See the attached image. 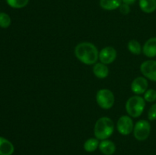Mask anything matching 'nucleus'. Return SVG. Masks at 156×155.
I'll return each instance as SVG.
<instances>
[{
	"label": "nucleus",
	"instance_id": "obj_15",
	"mask_svg": "<svg viewBox=\"0 0 156 155\" xmlns=\"http://www.w3.org/2000/svg\"><path fill=\"white\" fill-rule=\"evenodd\" d=\"M121 4L122 0H100L101 7L108 11L119 9Z\"/></svg>",
	"mask_w": 156,
	"mask_h": 155
},
{
	"label": "nucleus",
	"instance_id": "obj_22",
	"mask_svg": "<svg viewBox=\"0 0 156 155\" xmlns=\"http://www.w3.org/2000/svg\"><path fill=\"white\" fill-rule=\"evenodd\" d=\"M119 9H120V12L123 15H127V14H129L130 12V7H129V5L124 4V3L121 4V5L120 6Z\"/></svg>",
	"mask_w": 156,
	"mask_h": 155
},
{
	"label": "nucleus",
	"instance_id": "obj_10",
	"mask_svg": "<svg viewBox=\"0 0 156 155\" xmlns=\"http://www.w3.org/2000/svg\"><path fill=\"white\" fill-rule=\"evenodd\" d=\"M143 53L149 58L156 56V37H151L148 40L143 47Z\"/></svg>",
	"mask_w": 156,
	"mask_h": 155
},
{
	"label": "nucleus",
	"instance_id": "obj_5",
	"mask_svg": "<svg viewBox=\"0 0 156 155\" xmlns=\"http://www.w3.org/2000/svg\"><path fill=\"white\" fill-rule=\"evenodd\" d=\"M151 132V125L148 121L144 119L140 120L136 123L133 129L134 137L140 141H145L149 138Z\"/></svg>",
	"mask_w": 156,
	"mask_h": 155
},
{
	"label": "nucleus",
	"instance_id": "obj_11",
	"mask_svg": "<svg viewBox=\"0 0 156 155\" xmlns=\"http://www.w3.org/2000/svg\"><path fill=\"white\" fill-rule=\"evenodd\" d=\"M14 151L13 144L6 138L0 137V155H12Z\"/></svg>",
	"mask_w": 156,
	"mask_h": 155
},
{
	"label": "nucleus",
	"instance_id": "obj_20",
	"mask_svg": "<svg viewBox=\"0 0 156 155\" xmlns=\"http://www.w3.org/2000/svg\"><path fill=\"white\" fill-rule=\"evenodd\" d=\"M144 100L149 103H152L156 100V91L154 89H149L145 92Z\"/></svg>",
	"mask_w": 156,
	"mask_h": 155
},
{
	"label": "nucleus",
	"instance_id": "obj_21",
	"mask_svg": "<svg viewBox=\"0 0 156 155\" xmlns=\"http://www.w3.org/2000/svg\"><path fill=\"white\" fill-rule=\"evenodd\" d=\"M148 119L150 121L156 120V103L152 105L148 112Z\"/></svg>",
	"mask_w": 156,
	"mask_h": 155
},
{
	"label": "nucleus",
	"instance_id": "obj_2",
	"mask_svg": "<svg viewBox=\"0 0 156 155\" xmlns=\"http://www.w3.org/2000/svg\"><path fill=\"white\" fill-rule=\"evenodd\" d=\"M114 131V122L108 117H101L94 125V136L98 140H106L112 135Z\"/></svg>",
	"mask_w": 156,
	"mask_h": 155
},
{
	"label": "nucleus",
	"instance_id": "obj_9",
	"mask_svg": "<svg viewBox=\"0 0 156 155\" xmlns=\"http://www.w3.org/2000/svg\"><path fill=\"white\" fill-rule=\"evenodd\" d=\"M149 83L146 78L144 77H137L133 81L131 84V90L134 94L137 95L145 94L147 91Z\"/></svg>",
	"mask_w": 156,
	"mask_h": 155
},
{
	"label": "nucleus",
	"instance_id": "obj_17",
	"mask_svg": "<svg viewBox=\"0 0 156 155\" xmlns=\"http://www.w3.org/2000/svg\"><path fill=\"white\" fill-rule=\"evenodd\" d=\"M128 50L131 53L134 55H140L142 52V47L140 43L135 40H129L127 44Z\"/></svg>",
	"mask_w": 156,
	"mask_h": 155
},
{
	"label": "nucleus",
	"instance_id": "obj_14",
	"mask_svg": "<svg viewBox=\"0 0 156 155\" xmlns=\"http://www.w3.org/2000/svg\"><path fill=\"white\" fill-rule=\"evenodd\" d=\"M140 7L143 12L150 14L156 10V0H140Z\"/></svg>",
	"mask_w": 156,
	"mask_h": 155
},
{
	"label": "nucleus",
	"instance_id": "obj_12",
	"mask_svg": "<svg viewBox=\"0 0 156 155\" xmlns=\"http://www.w3.org/2000/svg\"><path fill=\"white\" fill-rule=\"evenodd\" d=\"M99 150L105 155H113L116 151V145L110 140H103L99 144Z\"/></svg>",
	"mask_w": 156,
	"mask_h": 155
},
{
	"label": "nucleus",
	"instance_id": "obj_1",
	"mask_svg": "<svg viewBox=\"0 0 156 155\" xmlns=\"http://www.w3.org/2000/svg\"><path fill=\"white\" fill-rule=\"evenodd\" d=\"M75 55L80 62L85 65H94L99 58L97 47L89 42H83L78 44L75 48Z\"/></svg>",
	"mask_w": 156,
	"mask_h": 155
},
{
	"label": "nucleus",
	"instance_id": "obj_4",
	"mask_svg": "<svg viewBox=\"0 0 156 155\" xmlns=\"http://www.w3.org/2000/svg\"><path fill=\"white\" fill-rule=\"evenodd\" d=\"M96 100L100 107L104 109H109L114 106L115 97L111 91L108 89L99 90L96 94Z\"/></svg>",
	"mask_w": 156,
	"mask_h": 155
},
{
	"label": "nucleus",
	"instance_id": "obj_13",
	"mask_svg": "<svg viewBox=\"0 0 156 155\" xmlns=\"http://www.w3.org/2000/svg\"><path fill=\"white\" fill-rule=\"evenodd\" d=\"M93 72L94 75L98 78H105L109 74V68L105 64L95 63L93 67Z\"/></svg>",
	"mask_w": 156,
	"mask_h": 155
},
{
	"label": "nucleus",
	"instance_id": "obj_16",
	"mask_svg": "<svg viewBox=\"0 0 156 155\" xmlns=\"http://www.w3.org/2000/svg\"><path fill=\"white\" fill-rule=\"evenodd\" d=\"M99 141L98 139L96 138H91L87 140L84 144V149L87 152H94L97 150L98 147H99Z\"/></svg>",
	"mask_w": 156,
	"mask_h": 155
},
{
	"label": "nucleus",
	"instance_id": "obj_23",
	"mask_svg": "<svg viewBox=\"0 0 156 155\" xmlns=\"http://www.w3.org/2000/svg\"><path fill=\"white\" fill-rule=\"evenodd\" d=\"M136 0H122V2L124 3V4L128 5H130L134 4L136 2Z\"/></svg>",
	"mask_w": 156,
	"mask_h": 155
},
{
	"label": "nucleus",
	"instance_id": "obj_3",
	"mask_svg": "<svg viewBox=\"0 0 156 155\" xmlns=\"http://www.w3.org/2000/svg\"><path fill=\"white\" fill-rule=\"evenodd\" d=\"M146 106V100L140 96H133L126 103V110L130 116L137 118L143 112Z\"/></svg>",
	"mask_w": 156,
	"mask_h": 155
},
{
	"label": "nucleus",
	"instance_id": "obj_18",
	"mask_svg": "<svg viewBox=\"0 0 156 155\" xmlns=\"http://www.w3.org/2000/svg\"><path fill=\"white\" fill-rule=\"evenodd\" d=\"M8 5L13 9H22L27 6L29 0H6Z\"/></svg>",
	"mask_w": 156,
	"mask_h": 155
},
{
	"label": "nucleus",
	"instance_id": "obj_6",
	"mask_svg": "<svg viewBox=\"0 0 156 155\" xmlns=\"http://www.w3.org/2000/svg\"><path fill=\"white\" fill-rule=\"evenodd\" d=\"M118 132L123 135H128L133 131V122L128 115H123L119 118L117 123Z\"/></svg>",
	"mask_w": 156,
	"mask_h": 155
},
{
	"label": "nucleus",
	"instance_id": "obj_8",
	"mask_svg": "<svg viewBox=\"0 0 156 155\" xmlns=\"http://www.w3.org/2000/svg\"><path fill=\"white\" fill-rule=\"evenodd\" d=\"M117 58V51L112 46H106L99 53V59L101 62L108 65L114 62Z\"/></svg>",
	"mask_w": 156,
	"mask_h": 155
},
{
	"label": "nucleus",
	"instance_id": "obj_7",
	"mask_svg": "<svg viewBox=\"0 0 156 155\" xmlns=\"http://www.w3.org/2000/svg\"><path fill=\"white\" fill-rule=\"evenodd\" d=\"M142 74L149 80L156 81V60H147L140 65Z\"/></svg>",
	"mask_w": 156,
	"mask_h": 155
},
{
	"label": "nucleus",
	"instance_id": "obj_19",
	"mask_svg": "<svg viewBox=\"0 0 156 155\" xmlns=\"http://www.w3.org/2000/svg\"><path fill=\"white\" fill-rule=\"evenodd\" d=\"M12 20L10 16L5 12L0 13V27L2 28H8L11 25Z\"/></svg>",
	"mask_w": 156,
	"mask_h": 155
}]
</instances>
